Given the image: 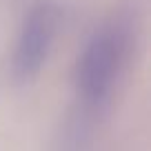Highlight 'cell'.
Segmentation results:
<instances>
[{"mask_svg": "<svg viewBox=\"0 0 151 151\" xmlns=\"http://www.w3.org/2000/svg\"><path fill=\"white\" fill-rule=\"evenodd\" d=\"M60 7L51 0H38L27 9L11 49V78L29 82L45 69L60 31Z\"/></svg>", "mask_w": 151, "mask_h": 151, "instance_id": "7a4b0ae2", "label": "cell"}, {"mask_svg": "<svg viewBox=\"0 0 151 151\" xmlns=\"http://www.w3.org/2000/svg\"><path fill=\"white\" fill-rule=\"evenodd\" d=\"M133 31L124 14L100 22L78 53L73 85L78 100L87 109H100L109 102L131 56Z\"/></svg>", "mask_w": 151, "mask_h": 151, "instance_id": "6da1fadb", "label": "cell"}]
</instances>
